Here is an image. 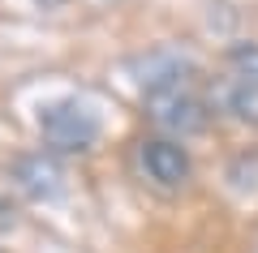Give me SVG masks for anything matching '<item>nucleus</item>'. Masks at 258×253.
<instances>
[{"label": "nucleus", "mask_w": 258, "mask_h": 253, "mask_svg": "<svg viewBox=\"0 0 258 253\" xmlns=\"http://www.w3.org/2000/svg\"><path fill=\"white\" fill-rule=\"evenodd\" d=\"M228 73H237V77L245 81H258V43H237L228 52Z\"/></svg>", "instance_id": "obj_6"}, {"label": "nucleus", "mask_w": 258, "mask_h": 253, "mask_svg": "<svg viewBox=\"0 0 258 253\" xmlns=\"http://www.w3.org/2000/svg\"><path fill=\"white\" fill-rule=\"evenodd\" d=\"M215 108H224L228 116H237L241 125H258V81H245L237 73L215 81V95H211Z\"/></svg>", "instance_id": "obj_5"}, {"label": "nucleus", "mask_w": 258, "mask_h": 253, "mask_svg": "<svg viewBox=\"0 0 258 253\" xmlns=\"http://www.w3.org/2000/svg\"><path fill=\"white\" fill-rule=\"evenodd\" d=\"M134 159H138V172L142 181L151 185V189L159 193H181L189 189L194 181V159L189 150H185L181 142H172V137H142L138 150H134Z\"/></svg>", "instance_id": "obj_2"}, {"label": "nucleus", "mask_w": 258, "mask_h": 253, "mask_svg": "<svg viewBox=\"0 0 258 253\" xmlns=\"http://www.w3.org/2000/svg\"><path fill=\"white\" fill-rule=\"evenodd\" d=\"M9 181L18 185L26 198L35 202H47L64 189V167L52 150H30V154H18L9 163Z\"/></svg>", "instance_id": "obj_4"}, {"label": "nucleus", "mask_w": 258, "mask_h": 253, "mask_svg": "<svg viewBox=\"0 0 258 253\" xmlns=\"http://www.w3.org/2000/svg\"><path fill=\"white\" fill-rule=\"evenodd\" d=\"M147 116L159 129V137L181 142L211 125V99H203L189 81H168V86L147 91Z\"/></svg>", "instance_id": "obj_1"}, {"label": "nucleus", "mask_w": 258, "mask_h": 253, "mask_svg": "<svg viewBox=\"0 0 258 253\" xmlns=\"http://www.w3.org/2000/svg\"><path fill=\"white\" fill-rule=\"evenodd\" d=\"M39 133H43L52 154H74V150H91L95 146L99 120H95L91 108H82L74 99H60V103H47L39 112Z\"/></svg>", "instance_id": "obj_3"}]
</instances>
